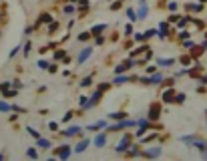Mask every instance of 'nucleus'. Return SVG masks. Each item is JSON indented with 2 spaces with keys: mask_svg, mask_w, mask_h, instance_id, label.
Returning a JSON list of instances; mask_svg holds the SVG:
<instances>
[{
  "mask_svg": "<svg viewBox=\"0 0 207 161\" xmlns=\"http://www.w3.org/2000/svg\"><path fill=\"white\" fill-rule=\"evenodd\" d=\"M91 50H93V49H85V50H82V53H81V54H78V63H82V60L87 59L89 54H91Z\"/></svg>",
  "mask_w": 207,
  "mask_h": 161,
  "instance_id": "nucleus-1",
  "label": "nucleus"
},
{
  "mask_svg": "<svg viewBox=\"0 0 207 161\" xmlns=\"http://www.w3.org/2000/svg\"><path fill=\"white\" fill-rule=\"evenodd\" d=\"M105 141H107V137H105V135H99V137L95 139V145H96V147H103V145H105Z\"/></svg>",
  "mask_w": 207,
  "mask_h": 161,
  "instance_id": "nucleus-2",
  "label": "nucleus"
},
{
  "mask_svg": "<svg viewBox=\"0 0 207 161\" xmlns=\"http://www.w3.org/2000/svg\"><path fill=\"white\" fill-rule=\"evenodd\" d=\"M127 143H129V139L125 137V139H123V141L119 143V147H117V151H125V149H127Z\"/></svg>",
  "mask_w": 207,
  "mask_h": 161,
  "instance_id": "nucleus-3",
  "label": "nucleus"
},
{
  "mask_svg": "<svg viewBox=\"0 0 207 161\" xmlns=\"http://www.w3.org/2000/svg\"><path fill=\"white\" fill-rule=\"evenodd\" d=\"M145 14H147V6H141V8H139V18H145Z\"/></svg>",
  "mask_w": 207,
  "mask_h": 161,
  "instance_id": "nucleus-4",
  "label": "nucleus"
},
{
  "mask_svg": "<svg viewBox=\"0 0 207 161\" xmlns=\"http://www.w3.org/2000/svg\"><path fill=\"white\" fill-rule=\"evenodd\" d=\"M111 117H113V119H125V117H127V113H113Z\"/></svg>",
  "mask_w": 207,
  "mask_h": 161,
  "instance_id": "nucleus-5",
  "label": "nucleus"
},
{
  "mask_svg": "<svg viewBox=\"0 0 207 161\" xmlns=\"http://www.w3.org/2000/svg\"><path fill=\"white\" fill-rule=\"evenodd\" d=\"M87 145H89V141H82L81 145H78L77 149H74V151H85V147H87Z\"/></svg>",
  "mask_w": 207,
  "mask_h": 161,
  "instance_id": "nucleus-6",
  "label": "nucleus"
},
{
  "mask_svg": "<svg viewBox=\"0 0 207 161\" xmlns=\"http://www.w3.org/2000/svg\"><path fill=\"white\" fill-rule=\"evenodd\" d=\"M77 131H81V129H78V127H71V129H68L67 133H64V135H74V133H77Z\"/></svg>",
  "mask_w": 207,
  "mask_h": 161,
  "instance_id": "nucleus-7",
  "label": "nucleus"
},
{
  "mask_svg": "<svg viewBox=\"0 0 207 161\" xmlns=\"http://www.w3.org/2000/svg\"><path fill=\"white\" fill-rule=\"evenodd\" d=\"M38 145H40V147H42V149H46V147H48V145H50V143H48V141H46V139H40V141H38Z\"/></svg>",
  "mask_w": 207,
  "mask_h": 161,
  "instance_id": "nucleus-8",
  "label": "nucleus"
},
{
  "mask_svg": "<svg viewBox=\"0 0 207 161\" xmlns=\"http://www.w3.org/2000/svg\"><path fill=\"white\" fill-rule=\"evenodd\" d=\"M68 151H71V149H68V145H64V147H63V151H60V157H67Z\"/></svg>",
  "mask_w": 207,
  "mask_h": 161,
  "instance_id": "nucleus-9",
  "label": "nucleus"
},
{
  "mask_svg": "<svg viewBox=\"0 0 207 161\" xmlns=\"http://www.w3.org/2000/svg\"><path fill=\"white\" fill-rule=\"evenodd\" d=\"M165 101H173V91H167L165 93Z\"/></svg>",
  "mask_w": 207,
  "mask_h": 161,
  "instance_id": "nucleus-10",
  "label": "nucleus"
},
{
  "mask_svg": "<svg viewBox=\"0 0 207 161\" xmlns=\"http://www.w3.org/2000/svg\"><path fill=\"white\" fill-rule=\"evenodd\" d=\"M101 30H105V26H103V24L95 26V28H93V34H96V32H101Z\"/></svg>",
  "mask_w": 207,
  "mask_h": 161,
  "instance_id": "nucleus-11",
  "label": "nucleus"
},
{
  "mask_svg": "<svg viewBox=\"0 0 207 161\" xmlns=\"http://www.w3.org/2000/svg\"><path fill=\"white\" fill-rule=\"evenodd\" d=\"M0 111H10V105H6V103H0Z\"/></svg>",
  "mask_w": 207,
  "mask_h": 161,
  "instance_id": "nucleus-12",
  "label": "nucleus"
},
{
  "mask_svg": "<svg viewBox=\"0 0 207 161\" xmlns=\"http://www.w3.org/2000/svg\"><path fill=\"white\" fill-rule=\"evenodd\" d=\"M159 81H161V75H155V77L151 79V83H153V85H157V83H159Z\"/></svg>",
  "mask_w": 207,
  "mask_h": 161,
  "instance_id": "nucleus-13",
  "label": "nucleus"
},
{
  "mask_svg": "<svg viewBox=\"0 0 207 161\" xmlns=\"http://www.w3.org/2000/svg\"><path fill=\"white\" fill-rule=\"evenodd\" d=\"M159 64H173V59H165V60H159Z\"/></svg>",
  "mask_w": 207,
  "mask_h": 161,
  "instance_id": "nucleus-14",
  "label": "nucleus"
},
{
  "mask_svg": "<svg viewBox=\"0 0 207 161\" xmlns=\"http://www.w3.org/2000/svg\"><path fill=\"white\" fill-rule=\"evenodd\" d=\"M91 83H93L91 79H85V81H82V87H89V85H91Z\"/></svg>",
  "mask_w": 207,
  "mask_h": 161,
  "instance_id": "nucleus-15",
  "label": "nucleus"
},
{
  "mask_svg": "<svg viewBox=\"0 0 207 161\" xmlns=\"http://www.w3.org/2000/svg\"><path fill=\"white\" fill-rule=\"evenodd\" d=\"M115 83H117V85H123V83H127V79H125V77H123V79H117Z\"/></svg>",
  "mask_w": 207,
  "mask_h": 161,
  "instance_id": "nucleus-16",
  "label": "nucleus"
},
{
  "mask_svg": "<svg viewBox=\"0 0 207 161\" xmlns=\"http://www.w3.org/2000/svg\"><path fill=\"white\" fill-rule=\"evenodd\" d=\"M203 81H205V83H207V77H205V79H203Z\"/></svg>",
  "mask_w": 207,
  "mask_h": 161,
  "instance_id": "nucleus-17",
  "label": "nucleus"
}]
</instances>
